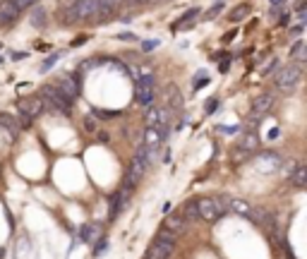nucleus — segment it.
Masks as SVG:
<instances>
[{"label": "nucleus", "instance_id": "obj_5", "mask_svg": "<svg viewBox=\"0 0 307 259\" xmlns=\"http://www.w3.org/2000/svg\"><path fill=\"white\" fill-rule=\"evenodd\" d=\"M154 159V151H149L146 146H140L137 149V154H135V161H132V168H130V180H140L142 175L146 173L149 168V161Z\"/></svg>", "mask_w": 307, "mask_h": 259}, {"label": "nucleus", "instance_id": "obj_37", "mask_svg": "<svg viewBox=\"0 0 307 259\" xmlns=\"http://www.w3.org/2000/svg\"><path fill=\"white\" fill-rule=\"evenodd\" d=\"M111 5H118V2H125V0H108Z\"/></svg>", "mask_w": 307, "mask_h": 259}, {"label": "nucleus", "instance_id": "obj_28", "mask_svg": "<svg viewBox=\"0 0 307 259\" xmlns=\"http://www.w3.org/2000/svg\"><path fill=\"white\" fill-rule=\"evenodd\" d=\"M15 5H17V10H27V7H34L39 0H12Z\"/></svg>", "mask_w": 307, "mask_h": 259}, {"label": "nucleus", "instance_id": "obj_1", "mask_svg": "<svg viewBox=\"0 0 307 259\" xmlns=\"http://www.w3.org/2000/svg\"><path fill=\"white\" fill-rule=\"evenodd\" d=\"M300 80H303L300 65H283L279 72L274 75V84H276V89H281V91H293L295 86L300 84Z\"/></svg>", "mask_w": 307, "mask_h": 259}, {"label": "nucleus", "instance_id": "obj_34", "mask_svg": "<svg viewBox=\"0 0 307 259\" xmlns=\"http://www.w3.org/2000/svg\"><path fill=\"white\" fill-rule=\"evenodd\" d=\"M276 62H279V60H271V62L266 65V67H262V75H269V72H271V70L276 67Z\"/></svg>", "mask_w": 307, "mask_h": 259}, {"label": "nucleus", "instance_id": "obj_20", "mask_svg": "<svg viewBox=\"0 0 307 259\" xmlns=\"http://www.w3.org/2000/svg\"><path fill=\"white\" fill-rule=\"evenodd\" d=\"M228 209L235 211V214H240V216H245V219L250 216V211H252V206L245 199H230L228 201Z\"/></svg>", "mask_w": 307, "mask_h": 259}, {"label": "nucleus", "instance_id": "obj_35", "mask_svg": "<svg viewBox=\"0 0 307 259\" xmlns=\"http://www.w3.org/2000/svg\"><path fill=\"white\" fill-rule=\"evenodd\" d=\"M290 24V12L288 15H281V27H288Z\"/></svg>", "mask_w": 307, "mask_h": 259}, {"label": "nucleus", "instance_id": "obj_30", "mask_svg": "<svg viewBox=\"0 0 307 259\" xmlns=\"http://www.w3.org/2000/svg\"><path fill=\"white\" fill-rule=\"evenodd\" d=\"M154 48H159V41H156V39H146V41L142 43V51H154Z\"/></svg>", "mask_w": 307, "mask_h": 259}, {"label": "nucleus", "instance_id": "obj_14", "mask_svg": "<svg viewBox=\"0 0 307 259\" xmlns=\"http://www.w3.org/2000/svg\"><path fill=\"white\" fill-rule=\"evenodd\" d=\"M164 99H166L168 108H173V111H180L183 108V96H180V89L175 84H168L164 89Z\"/></svg>", "mask_w": 307, "mask_h": 259}, {"label": "nucleus", "instance_id": "obj_23", "mask_svg": "<svg viewBox=\"0 0 307 259\" xmlns=\"http://www.w3.org/2000/svg\"><path fill=\"white\" fill-rule=\"evenodd\" d=\"M127 201V195L123 192V195H115V199H113V204H111V219H115L118 216V211H120V206Z\"/></svg>", "mask_w": 307, "mask_h": 259}, {"label": "nucleus", "instance_id": "obj_11", "mask_svg": "<svg viewBox=\"0 0 307 259\" xmlns=\"http://www.w3.org/2000/svg\"><path fill=\"white\" fill-rule=\"evenodd\" d=\"M185 228H187V221H185L183 216H178V214H170V216L164 219V228L161 230H166L170 235H183Z\"/></svg>", "mask_w": 307, "mask_h": 259}, {"label": "nucleus", "instance_id": "obj_6", "mask_svg": "<svg viewBox=\"0 0 307 259\" xmlns=\"http://www.w3.org/2000/svg\"><path fill=\"white\" fill-rule=\"evenodd\" d=\"M41 99L43 101H48L51 106H56L58 111H62V113H67L70 111V99H65L62 94H60V89L58 86H41Z\"/></svg>", "mask_w": 307, "mask_h": 259}, {"label": "nucleus", "instance_id": "obj_24", "mask_svg": "<svg viewBox=\"0 0 307 259\" xmlns=\"http://www.w3.org/2000/svg\"><path fill=\"white\" fill-rule=\"evenodd\" d=\"M257 146H259V139H257L254 135H247V137L240 142V149H243V151H254Z\"/></svg>", "mask_w": 307, "mask_h": 259}, {"label": "nucleus", "instance_id": "obj_29", "mask_svg": "<svg viewBox=\"0 0 307 259\" xmlns=\"http://www.w3.org/2000/svg\"><path fill=\"white\" fill-rule=\"evenodd\" d=\"M221 10H224V2H219V5H214V7H211V10H209V12L204 15V17H206V20H214V17H216V15L221 12Z\"/></svg>", "mask_w": 307, "mask_h": 259}, {"label": "nucleus", "instance_id": "obj_17", "mask_svg": "<svg viewBox=\"0 0 307 259\" xmlns=\"http://www.w3.org/2000/svg\"><path fill=\"white\" fill-rule=\"evenodd\" d=\"M288 56L293 58V60H298V62H303L307 58V43L303 41V39H298L293 46H290V51H288Z\"/></svg>", "mask_w": 307, "mask_h": 259}, {"label": "nucleus", "instance_id": "obj_8", "mask_svg": "<svg viewBox=\"0 0 307 259\" xmlns=\"http://www.w3.org/2000/svg\"><path fill=\"white\" fill-rule=\"evenodd\" d=\"M247 219L254 221L257 226L266 228V230L276 228V219H274V214H271V211H266V209H262V206H252V211H250V216H247Z\"/></svg>", "mask_w": 307, "mask_h": 259}, {"label": "nucleus", "instance_id": "obj_36", "mask_svg": "<svg viewBox=\"0 0 307 259\" xmlns=\"http://www.w3.org/2000/svg\"><path fill=\"white\" fill-rule=\"evenodd\" d=\"M269 5H271V7H274V12H276L281 5H283V0H269Z\"/></svg>", "mask_w": 307, "mask_h": 259}, {"label": "nucleus", "instance_id": "obj_25", "mask_svg": "<svg viewBox=\"0 0 307 259\" xmlns=\"http://www.w3.org/2000/svg\"><path fill=\"white\" fill-rule=\"evenodd\" d=\"M60 58H62V53H60V51H58V53H51V56L46 58V62H43V65H41L39 70H41V72H48V70H51V67L56 65L58 60H60Z\"/></svg>", "mask_w": 307, "mask_h": 259}, {"label": "nucleus", "instance_id": "obj_33", "mask_svg": "<svg viewBox=\"0 0 307 259\" xmlns=\"http://www.w3.org/2000/svg\"><path fill=\"white\" fill-rule=\"evenodd\" d=\"M219 108V101L216 99H209V103H206V113H214Z\"/></svg>", "mask_w": 307, "mask_h": 259}, {"label": "nucleus", "instance_id": "obj_21", "mask_svg": "<svg viewBox=\"0 0 307 259\" xmlns=\"http://www.w3.org/2000/svg\"><path fill=\"white\" fill-rule=\"evenodd\" d=\"M183 219H185V221H197V219H199V209H197L195 199L185 201V206H183Z\"/></svg>", "mask_w": 307, "mask_h": 259}, {"label": "nucleus", "instance_id": "obj_19", "mask_svg": "<svg viewBox=\"0 0 307 259\" xmlns=\"http://www.w3.org/2000/svg\"><path fill=\"white\" fill-rule=\"evenodd\" d=\"M288 178H290V182H293L295 187H305V185H307V168L298 163V166H295V171H293V175H288Z\"/></svg>", "mask_w": 307, "mask_h": 259}, {"label": "nucleus", "instance_id": "obj_3", "mask_svg": "<svg viewBox=\"0 0 307 259\" xmlns=\"http://www.w3.org/2000/svg\"><path fill=\"white\" fill-rule=\"evenodd\" d=\"M197 209H199V219L204 221H216L224 216V211L228 209V204L219 197H204V199L197 201Z\"/></svg>", "mask_w": 307, "mask_h": 259}, {"label": "nucleus", "instance_id": "obj_7", "mask_svg": "<svg viewBox=\"0 0 307 259\" xmlns=\"http://www.w3.org/2000/svg\"><path fill=\"white\" fill-rule=\"evenodd\" d=\"M281 161H283V159H281L276 151H264V154H259V156L254 159V166H257L259 173H274V171H279Z\"/></svg>", "mask_w": 307, "mask_h": 259}, {"label": "nucleus", "instance_id": "obj_15", "mask_svg": "<svg viewBox=\"0 0 307 259\" xmlns=\"http://www.w3.org/2000/svg\"><path fill=\"white\" fill-rule=\"evenodd\" d=\"M58 89H60V94L65 96V99H77V94H80V84L72 80V77H62V80H58Z\"/></svg>", "mask_w": 307, "mask_h": 259}, {"label": "nucleus", "instance_id": "obj_22", "mask_svg": "<svg viewBox=\"0 0 307 259\" xmlns=\"http://www.w3.org/2000/svg\"><path fill=\"white\" fill-rule=\"evenodd\" d=\"M31 24H34V27H43V24H46V10H43L41 5H39V7L34 5V12H31Z\"/></svg>", "mask_w": 307, "mask_h": 259}, {"label": "nucleus", "instance_id": "obj_4", "mask_svg": "<svg viewBox=\"0 0 307 259\" xmlns=\"http://www.w3.org/2000/svg\"><path fill=\"white\" fill-rule=\"evenodd\" d=\"M135 101L144 108H149L154 103V77L151 75H144L135 82Z\"/></svg>", "mask_w": 307, "mask_h": 259}, {"label": "nucleus", "instance_id": "obj_31", "mask_svg": "<svg viewBox=\"0 0 307 259\" xmlns=\"http://www.w3.org/2000/svg\"><path fill=\"white\" fill-rule=\"evenodd\" d=\"M94 233H96L94 226H84V228H82V240H91V238H94Z\"/></svg>", "mask_w": 307, "mask_h": 259}, {"label": "nucleus", "instance_id": "obj_13", "mask_svg": "<svg viewBox=\"0 0 307 259\" xmlns=\"http://www.w3.org/2000/svg\"><path fill=\"white\" fill-rule=\"evenodd\" d=\"M274 94H259L254 101H252V115H262L266 113V111H271L274 108Z\"/></svg>", "mask_w": 307, "mask_h": 259}, {"label": "nucleus", "instance_id": "obj_10", "mask_svg": "<svg viewBox=\"0 0 307 259\" xmlns=\"http://www.w3.org/2000/svg\"><path fill=\"white\" fill-rule=\"evenodd\" d=\"M168 130H164V127H146V135H144V146L149 149V151H156L159 146H161V142L166 139Z\"/></svg>", "mask_w": 307, "mask_h": 259}, {"label": "nucleus", "instance_id": "obj_32", "mask_svg": "<svg viewBox=\"0 0 307 259\" xmlns=\"http://www.w3.org/2000/svg\"><path fill=\"white\" fill-rule=\"evenodd\" d=\"M206 84H209V80H206L204 75H199V80H197V84L192 86V91H197V89H202V86H206Z\"/></svg>", "mask_w": 307, "mask_h": 259}, {"label": "nucleus", "instance_id": "obj_26", "mask_svg": "<svg viewBox=\"0 0 307 259\" xmlns=\"http://www.w3.org/2000/svg\"><path fill=\"white\" fill-rule=\"evenodd\" d=\"M0 122H2V125H5V127H7V130H10V132H17V125H15V122H12V118H10V115H0Z\"/></svg>", "mask_w": 307, "mask_h": 259}, {"label": "nucleus", "instance_id": "obj_18", "mask_svg": "<svg viewBox=\"0 0 307 259\" xmlns=\"http://www.w3.org/2000/svg\"><path fill=\"white\" fill-rule=\"evenodd\" d=\"M197 15H199V10H197V7L187 10V12H185V15H183V17L175 22V27H173V29H190L192 24H195V17H197Z\"/></svg>", "mask_w": 307, "mask_h": 259}, {"label": "nucleus", "instance_id": "obj_12", "mask_svg": "<svg viewBox=\"0 0 307 259\" xmlns=\"http://www.w3.org/2000/svg\"><path fill=\"white\" fill-rule=\"evenodd\" d=\"M17 17H20L17 5L12 0H2L0 2V24H12V22H17Z\"/></svg>", "mask_w": 307, "mask_h": 259}, {"label": "nucleus", "instance_id": "obj_2", "mask_svg": "<svg viewBox=\"0 0 307 259\" xmlns=\"http://www.w3.org/2000/svg\"><path fill=\"white\" fill-rule=\"evenodd\" d=\"M173 250H175V240H173V235L166 233V230H161L159 238L149 245V250H146V259H170Z\"/></svg>", "mask_w": 307, "mask_h": 259}, {"label": "nucleus", "instance_id": "obj_38", "mask_svg": "<svg viewBox=\"0 0 307 259\" xmlns=\"http://www.w3.org/2000/svg\"><path fill=\"white\" fill-rule=\"evenodd\" d=\"M146 2H156V0H146Z\"/></svg>", "mask_w": 307, "mask_h": 259}, {"label": "nucleus", "instance_id": "obj_16", "mask_svg": "<svg viewBox=\"0 0 307 259\" xmlns=\"http://www.w3.org/2000/svg\"><path fill=\"white\" fill-rule=\"evenodd\" d=\"M250 10H252V5H250V2H240L238 7H233V10L228 12V22H233V24H235V22L245 20V17L250 15Z\"/></svg>", "mask_w": 307, "mask_h": 259}, {"label": "nucleus", "instance_id": "obj_27", "mask_svg": "<svg viewBox=\"0 0 307 259\" xmlns=\"http://www.w3.org/2000/svg\"><path fill=\"white\" fill-rule=\"evenodd\" d=\"M84 130H86V132H96V122H94V115H84Z\"/></svg>", "mask_w": 307, "mask_h": 259}, {"label": "nucleus", "instance_id": "obj_9", "mask_svg": "<svg viewBox=\"0 0 307 259\" xmlns=\"http://www.w3.org/2000/svg\"><path fill=\"white\" fill-rule=\"evenodd\" d=\"M46 101L43 99H20L17 101V111L24 115V118H36V115L43 111Z\"/></svg>", "mask_w": 307, "mask_h": 259}]
</instances>
